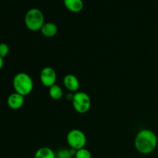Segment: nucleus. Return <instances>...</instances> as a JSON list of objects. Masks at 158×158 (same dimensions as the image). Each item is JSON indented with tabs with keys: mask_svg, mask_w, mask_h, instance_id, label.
<instances>
[{
	"mask_svg": "<svg viewBox=\"0 0 158 158\" xmlns=\"http://www.w3.org/2000/svg\"><path fill=\"white\" fill-rule=\"evenodd\" d=\"M34 158H56L55 152L48 147L40 148L36 151Z\"/></svg>",
	"mask_w": 158,
	"mask_h": 158,
	"instance_id": "11",
	"label": "nucleus"
},
{
	"mask_svg": "<svg viewBox=\"0 0 158 158\" xmlns=\"http://www.w3.org/2000/svg\"><path fill=\"white\" fill-rule=\"evenodd\" d=\"M63 85L71 93L77 92L80 88V81L76 76L67 74L63 78Z\"/></svg>",
	"mask_w": 158,
	"mask_h": 158,
	"instance_id": "8",
	"label": "nucleus"
},
{
	"mask_svg": "<svg viewBox=\"0 0 158 158\" xmlns=\"http://www.w3.org/2000/svg\"><path fill=\"white\" fill-rule=\"evenodd\" d=\"M12 85L15 93L23 97L30 94L33 89V81L30 76L26 73H18L12 80Z\"/></svg>",
	"mask_w": 158,
	"mask_h": 158,
	"instance_id": "2",
	"label": "nucleus"
},
{
	"mask_svg": "<svg viewBox=\"0 0 158 158\" xmlns=\"http://www.w3.org/2000/svg\"><path fill=\"white\" fill-rule=\"evenodd\" d=\"M24 97L18 93H13L9 96L7 99V104L12 110L20 109L24 104Z\"/></svg>",
	"mask_w": 158,
	"mask_h": 158,
	"instance_id": "7",
	"label": "nucleus"
},
{
	"mask_svg": "<svg viewBox=\"0 0 158 158\" xmlns=\"http://www.w3.org/2000/svg\"><path fill=\"white\" fill-rule=\"evenodd\" d=\"M41 32L44 36L47 38H52L56 35L58 32V28L56 25L53 23H46L41 29Z\"/></svg>",
	"mask_w": 158,
	"mask_h": 158,
	"instance_id": "9",
	"label": "nucleus"
},
{
	"mask_svg": "<svg viewBox=\"0 0 158 158\" xmlns=\"http://www.w3.org/2000/svg\"><path fill=\"white\" fill-rule=\"evenodd\" d=\"M157 137L154 131L143 129L139 131L134 139V147L140 154H150L157 148Z\"/></svg>",
	"mask_w": 158,
	"mask_h": 158,
	"instance_id": "1",
	"label": "nucleus"
},
{
	"mask_svg": "<svg viewBox=\"0 0 158 158\" xmlns=\"http://www.w3.org/2000/svg\"><path fill=\"white\" fill-rule=\"evenodd\" d=\"M66 140L72 149L78 150L84 148L86 144V137L84 133L79 129H73L66 136Z\"/></svg>",
	"mask_w": 158,
	"mask_h": 158,
	"instance_id": "5",
	"label": "nucleus"
},
{
	"mask_svg": "<svg viewBox=\"0 0 158 158\" xmlns=\"http://www.w3.org/2000/svg\"><path fill=\"white\" fill-rule=\"evenodd\" d=\"M75 158H92V154L89 150L86 148H82V149L77 151L75 154Z\"/></svg>",
	"mask_w": 158,
	"mask_h": 158,
	"instance_id": "13",
	"label": "nucleus"
},
{
	"mask_svg": "<svg viewBox=\"0 0 158 158\" xmlns=\"http://www.w3.org/2000/svg\"><path fill=\"white\" fill-rule=\"evenodd\" d=\"M3 65H4V60H3V58L2 57L0 56V69L2 68Z\"/></svg>",
	"mask_w": 158,
	"mask_h": 158,
	"instance_id": "16",
	"label": "nucleus"
},
{
	"mask_svg": "<svg viewBox=\"0 0 158 158\" xmlns=\"http://www.w3.org/2000/svg\"><path fill=\"white\" fill-rule=\"evenodd\" d=\"M44 15L38 9H31L26 12L25 16V24L26 27L32 32L41 30L44 25Z\"/></svg>",
	"mask_w": 158,
	"mask_h": 158,
	"instance_id": "3",
	"label": "nucleus"
},
{
	"mask_svg": "<svg viewBox=\"0 0 158 158\" xmlns=\"http://www.w3.org/2000/svg\"><path fill=\"white\" fill-rule=\"evenodd\" d=\"M56 158H72L73 154L70 149H61L56 154Z\"/></svg>",
	"mask_w": 158,
	"mask_h": 158,
	"instance_id": "14",
	"label": "nucleus"
},
{
	"mask_svg": "<svg viewBox=\"0 0 158 158\" xmlns=\"http://www.w3.org/2000/svg\"><path fill=\"white\" fill-rule=\"evenodd\" d=\"M49 94L52 100H58L63 97V89L59 85L54 84L49 89Z\"/></svg>",
	"mask_w": 158,
	"mask_h": 158,
	"instance_id": "12",
	"label": "nucleus"
},
{
	"mask_svg": "<svg viewBox=\"0 0 158 158\" xmlns=\"http://www.w3.org/2000/svg\"><path fill=\"white\" fill-rule=\"evenodd\" d=\"M9 47L6 43H0V56L4 58L9 54Z\"/></svg>",
	"mask_w": 158,
	"mask_h": 158,
	"instance_id": "15",
	"label": "nucleus"
},
{
	"mask_svg": "<svg viewBox=\"0 0 158 158\" xmlns=\"http://www.w3.org/2000/svg\"><path fill=\"white\" fill-rule=\"evenodd\" d=\"M63 2L66 9L73 12H80L83 7L82 0H63Z\"/></svg>",
	"mask_w": 158,
	"mask_h": 158,
	"instance_id": "10",
	"label": "nucleus"
},
{
	"mask_svg": "<svg viewBox=\"0 0 158 158\" xmlns=\"http://www.w3.org/2000/svg\"><path fill=\"white\" fill-rule=\"evenodd\" d=\"M73 106L79 114H86L91 106V100L87 94L84 92H76L72 100Z\"/></svg>",
	"mask_w": 158,
	"mask_h": 158,
	"instance_id": "4",
	"label": "nucleus"
},
{
	"mask_svg": "<svg viewBox=\"0 0 158 158\" xmlns=\"http://www.w3.org/2000/svg\"><path fill=\"white\" fill-rule=\"evenodd\" d=\"M56 73L55 69L52 67L46 66V67L43 68L40 72V81H41L42 84L46 87L49 88L56 84Z\"/></svg>",
	"mask_w": 158,
	"mask_h": 158,
	"instance_id": "6",
	"label": "nucleus"
},
{
	"mask_svg": "<svg viewBox=\"0 0 158 158\" xmlns=\"http://www.w3.org/2000/svg\"><path fill=\"white\" fill-rule=\"evenodd\" d=\"M157 156H158V147H157Z\"/></svg>",
	"mask_w": 158,
	"mask_h": 158,
	"instance_id": "17",
	"label": "nucleus"
}]
</instances>
